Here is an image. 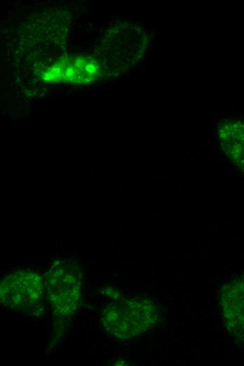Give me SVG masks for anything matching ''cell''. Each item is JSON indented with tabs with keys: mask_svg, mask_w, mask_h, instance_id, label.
Masks as SVG:
<instances>
[{
	"mask_svg": "<svg viewBox=\"0 0 244 366\" xmlns=\"http://www.w3.org/2000/svg\"><path fill=\"white\" fill-rule=\"evenodd\" d=\"M158 305L148 298H115L100 312L104 331L118 340H129L154 328L160 320Z\"/></svg>",
	"mask_w": 244,
	"mask_h": 366,
	"instance_id": "obj_1",
	"label": "cell"
},
{
	"mask_svg": "<svg viewBox=\"0 0 244 366\" xmlns=\"http://www.w3.org/2000/svg\"><path fill=\"white\" fill-rule=\"evenodd\" d=\"M83 279L80 266L72 260L57 259L46 272V297L58 324L65 326L81 306Z\"/></svg>",
	"mask_w": 244,
	"mask_h": 366,
	"instance_id": "obj_2",
	"label": "cell"
},
{
	"mask_svg": "<svg viewBox=\"0 0 244 366\" xmlns=\"http://www.w3.org/2000/svg\"><path fill=\"white\" fill-rule=\"evenodd\" d=\"M45 296L44 277L34 270H15L1 280V304L11 311L39 317L44 312Z\"/></svg>",
	"mask_w": 244,
	"mask_h": 366,
	"instance_id": "obj_3",
	"label": "cell"
},
{
	"mask_svg": "<svg viewBox=\"0 0 244 366\" xmlns=\"http://www.w3.org/2000/svg\"><path fill=\"white\" fill-rule=\"evenodd\" d=\"M219 308L231 335L244 344V275L231 280L223 287Z\"/></svg>",
	"mask_w": 244,
	"mask_h": 366,
	"instance_id": "obj_4",
	"label": "cell"
},
{
	"mask_svg": "<svg viewBox=\"0 0 244 366\" xmlns=\"http://www.w3.org/2000/svg\"><path fill=\"white\" fill-rule=\"evenodd\" d=\"M218 134L226 156L244 175V119L229 118L223 120L219 125Z\"/></svg>",
	"mask_w": 244,
	"mask_h": 366,
	"instance_id": "obj_5",
	"label": "cell"
}]
</instances>
